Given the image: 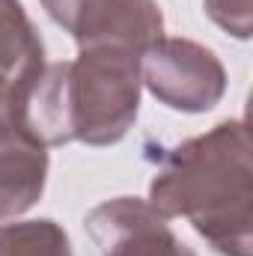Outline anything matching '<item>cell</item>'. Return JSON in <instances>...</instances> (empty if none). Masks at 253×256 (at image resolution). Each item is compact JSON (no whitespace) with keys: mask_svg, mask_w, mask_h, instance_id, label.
I'll return each mask as SVG.
<instances>
[{"mask_svg":"<svg viewBox=\"0 0 253 256\" xmlns=\"http://www.w3.org/2000/svg\"><path fill=\"white\" fill-rule=\"evenodd\" d=\"M15 122V92L0 90V126Z\"/></svg>","mask_w":253,"mask_h":256,"instance_id":"obj_10","label":"cell"},{"mask_svg":"<svg viewBox=\"0 0 253 256\" xmlns=\"http://www.w3.org/2000/svg\"><path fill=\"white\" fill-rule=\"evenodd\" d=\"M140 80L161 104L179 114H206L226 92L220 57L182 36H161L140 54Z\"/></svg>","mask_w":253,"mask_h":256,"instance_id":"obj_3","label":"cell"},{"mask_svg":"<svg viewBox=\"0 0 253 256\" xmlns=\"http://www.w3.org/2000/svg\"><path fill=\"white\" fill-rule=\"evenodd\" d=\"M42 6L78 48L114 45L143 54L164 36L158 0H42Z\"/></svg>","mask_w":253,"mask_h":256,"instance_id":"obj_4","label":"cell"},{"mask_svg":"<svg viewBox=\"0 0 253 256\" xmlns=\"http://www.w3.org/2000/svg\"><path fill=\"white\" fill-rule=\"evenodd\" d=\"M48 146L21 126H0V220L33 208L48 182Z\"/></svg>","mask_w":253,"mask_h":256,"instance_id":"obj_6","label":"cell"},{"mask_svg":"<svg viewBox=\"0 0 253 256\" xmlns=\"http://www.w3.org/2000/svg\"><path fill=\"white\" fill-rule=\"evenodd\" d=\"M140 54L131 48H78L74 60L45 68L15 92V126L42 146H114L140 114Z\"/></svg>","mask_w":253,"mask_h":256,"instance_id":"obj_2","label":"cell"},{"mask_svg":"<svg viewBox=\"0 0 253 256\" xmlns=\"http://www.w3.org/2000/svg\"><path fill=\"white\" fill-rule=\"evenodd\" d=\"M45 68V42L21 0H0V90L18 92Z\"/></svg>","mask_w":253,"mask_h":256,"instance_id":"obj_7","label":"cell"},{"mask_svg":"<svg viewBox=\"0 0 253 256\" xmlns=\"http://www.w3.org/2000/svg\"><path fill=\"white\" fill-rule=\"evenodd\" d=\"M86 232L102 256H196L146 200L116 196L86 214Z\"/></svg>","mask_w":253,"mask_h":256,"instance_id":"obj_5","label":"cell"},{"mask_svg":"<svg viewBox=\"0 0 253 256\" xmlns=\"http://www.w3.org/2000/svg\"><path fill=\"white\" fill-rule=\"evenodd\" d=\"M0 256H74L68 232L51 218L0 224Z\"/></svg>","mask_w":253,"mask_h":256,"instance_id":"obj_8","label":"cell"},{"mask_svg":"<svg viewBox=\"0 0 253 256\" xmlns=\"http://www.w3.org/2000/svg\"><path fill=\"white\" fill-rule=\"evenodd\" d=\"M206 15L230 36L250 39L253 33V0H202Z\"/></svg>","mask_w":253,"mask_h":256,"instance_id":"obj_9","label":"cell"},{"mask_svg":"<svg viewBox=\"0 0 253 256\" xmlns=\"http://www.w3.org/2000/svg\"><path fill=\"white\" fill-rule=\"evenodd\" d=\"M161 218H185L220 256H253V161L244 120H224L164 149L146 200Z\"/></svg>","mask_w":253,"mask_h":256,"instance_id":"obj_1","label":"cell"}]
</instances>
